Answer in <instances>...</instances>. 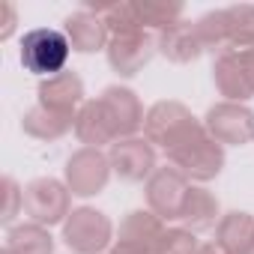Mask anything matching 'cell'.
<instances>
[{"instance_id":"277c9868","label":"cell","mask_w":254,"mask_h":254,"mask_svg":"<svg viewBox=\"0 0 254 254\" xmlns=\"http://www.w3.org/2000/svg\"><path fill=\"white\" fill-rule=\"evenodd\" d=\"M114 221L96 206H78L63 221V242L72 254H105L108 248H114Z\"/></svg>"},{"instance_id":"4fadbf2b","label":"cell","mask_w":254,"mask_h":254,"mask_svg":"<svg viewBox=\"0 0 254 254\" xmlns=\"http://www.w3.org/2000/svg\"><path fill=\"white\" fill-rule=\"evenodd\" d=\"M212 84H215L221 102L245 105L254 96V81H251L248 66L239 51H230V54H221L212 60Z\"/></svg>"},{"instance_id":"52a82bcc","label":"cell","mask_w":254,"mask_h":254,"mask_svg":"<svg viewBox=\"0 0 254 254\" xmlns=\"http://www.w3.org/2000/svg\"><path fill=\"white\" fill-rule=\"evenodd\" d=\"M203 129L221 147L254 144V111L239 102H215L203 114Z\"/></svg>"},{"instance_id":"ba28073f","label":"cell","mask_w":254,"mask_h":254,"mask_svg":"<svg viewBox=\"0 0 254 254\" xmlns=\"http://www.w3.org/2000/svg\"><path fill=\"white\" fill-rule=\"evenodd\" d=\"M189 189H191V183L174 165L156 168V174L144 183L147 209H153L165 224L168 221H180L183 206H186V197H189Z\"/></svg>"},{"instance_id":"6da1fadb","label":"cell","mask_w":254,"mask_h":254,"mask_svg":"<svg viewBox=\"0 0 254 254\" xmlns=\"http://www.w3.org/2000/svg\"><path fill=\"white\" fill-rule=\"evenodd\" d=\"M203 129V120H197L191 114L189 105L177 102V99H162L156 102L150 111H147V120H144V138L165 150V156L177 147H183L189 138H194L197 132Z\"/></svg>"},{"instance_id":"30bf717a","label":"cell","mask_w":254,"mask_h":254,"mask_svg":"<svg viewBox=\"0 0 254 254\" xmlns=\"http://www.w3.org/2000/svg\"><path fill=\"white\" fill-rule=\"evenodd\" d=\"M108 159H111V168L114 174L123 180V183H147L153 174H156V147L144 138V135H135V138H120L111 150H108Z\"/></svg>"},{"instance_id":"603a6c76","label":"cell","mask_w":254,"mask_h":254,"mask_svg":"<svg viewBox=\"0 0 254 254\" xmlns=\"http://www.w3.org/2000/svg\"><path fill=\"white\" fill-rule=\"evenodd\" d=\"M194 33L200 39V48L221 57V54H230V27H227V9H212V12H203L197 21H194Z\"/></svg>"},{"instance_id":"f546056e","label":"cell","mask_w":254,"mask_h":254,"mask_svg":"<svg viewBox=\"0 0 254 254\" xmlns=\"http://www.w3.org/2000/svg\"><path fill=\"white\" fill-rule=\"evenodd\" d=\"M111 254H144V251H132V248H120V245H114Z\"/></svg>"},{"instance_id":"ffe728a7","label":"cell","mask_w":254,"mask_h":254,"mask_svg":"<svg viewBox=\"0 0 254 254\" xmlns=\"http://www.w3.org/2000/svg\"><path fill=\"white\" fill-rule=\"evenodd\" d=\"M215 242L227 254H248L254 251V215L245 209H230L221 215L215 227Z\"/></svg>"},{"instance_id":"9a60e30c","label":"cell","mask_w":254,"mask_h":254,"mask_svg":"<svg viewBox=\"0 0 254 254\" xmlns=\"http://www.w3.org/2000/svg\"><path fill=\"white\" fill-rule=\"evenodd\" d=\"M75 138L84 144V147H93V150H102V147H114L120 141L114 123L102 105V99H87L81 105V111L75 114Z\"/></svg>"},{"instance_id":"484cf974","label":"cell","mask_w":254,"mask_h":254,"mask_svg":"<svg viewBox=\"0 0 254 254\" xmlns=\"http://www.w3.org/2000/svg\"><path fill=\"white\" fill-rule=\"evenodd\" d=\"M24 215V186L15 183V177H3V209H0V224L12 227V221Z\"/></svg>"},{"instance_id":"44dd1931","label":"cell","mask_w":254,"mask_h":254,"mask_svg":"<svg viewBox=\"0 0 254 254\" xmlns=\"http://www.w3.org/2000/svg\"><path fill=\"white\" fill-rule=\"evenodd\" d=\"M6 248L12 254H54V236L42 224L21 221L6 227Z\"/></svg>"},{"instance_id":"d4e9b609","label":"cell","mask_w":254,"mask_h":254,"mask_svg":"<svg viewBox=\"0 0 254 254\" xmlns=\"http://www.w3.org/2000/svg\"><path fill=\"white\" fill-rule=\"evenodd\" d=\"M197 251H200V239L186 227H168L156 248V254H197Z\"/></svg>"},{"instance_id":"2e32d148","label":"cell","mask_w":254,"mask_h":254,"mask_svg":"<svg viewBox=\"0 0 254 254\" xmlns=\"http://www.w3.org/2000/svg\"><path fill=\"white\" fill-rule=\"evenodd\" d=\"M36 96H39V105H45L51 111H60V114H78L81 105L87 102L84 99V81L72 69H66V72H60L54 78L39 81Z\"/></svg>"},{"instance_id":"4dcf8cb0","label":"cell","mask_w":254,"mask_h":254,"mask_svg":"<svg viewBox=\"0 0 254 254\" xmlns=\"http://www.w3.org/2000/svg\"><path fill=\"white\" fill-rule=\"evenodd\" d=\"M0 254H12V251H9V248H6V245H3V251H0Z\"/></svg>"},{"instance_id":"5bb4252c","label":"cell","mask_w":254,"mask_h":254,"mask_svg":"<svg viewBox=\"0 0 254 254\" xmlns=\"http://www.w3.org/2000/svg\"><path fill=\"white\" fill-rule=\"evenodd\" d=\"M63 33L72 45V51L78 54H96L105 51L111 42V30L105 24V18L93 9H78L72 15L63 18Z\"/></svg>"},{"instance_id":"e0dca14e","label":"cell","mask_w":254,"mask_h":254,"mask_svg":"<svg viewBox=\"0 0 254 254\" xmlns=\"http://www.w3.org/2000/svg\"><path fill=\"white\" fill-rule=\"evenodd\" d=\"M221 215L224 212H221L218 197L206 186H191L189 197H186V206H183V215H180V227H186L191 233H206V230L218 227Z\"/></svg>"},{"instance_id":"4316f807","label":"cell","mask_w":254,"mask_h":254,"mask_svg":"<svg viewBox=\"0 0 254 254\" xmlns=\"http://www.w3.org/2000/svg\"><path fill=\"white\" fill-rule=\"evenodd\" d=\"M3 27H0V42H9L12 39V33H15V24H18V12H15V6L12 3H6L3 6Z\"/></svg>"},{"instance_id":"5b68a950","label":"cell","mask_w":254,"mask_h":254,"mask_svg":"<svg viewBox=\"0 0 254 254\" xmlns=\"http://www.w3.org/2000/svg\"><path fill=\"white\" fill-rule=\"evenodd\" d=\"M24 215L33 224L54 227L72 215V191L63 180L54 177H36L24 186Z\"/></svg>"},{"instance_id":"7402d4cb","label":"cell","mask_w":254,"mask_h":254,"mask_svg":"<svg viewBox=\"0 0 254 254\" xmlns=\"http://www.w3.org/2000/svg\"><path fill=\"white\" fill-rule=\"evenodd\" d=\"M183 12H186V3H180V0H135L138 24L150 33H162L171 24L183 21Z\"/></svg>"},{"instance_id":"83f0119b","label":"cell","mask_w":254,"mask_h":254,"mask_svg":"<svg viewBox=\"0 0 254 254\" xmlns=\"http://www.w3.org/2000/svg\"><path fill=\"white\" fill-rule=\"evenodd\" d=\"M197 254H227V251H224V248H221L218 242H203Z\"/></svg>"},{"instance_id":"9c48e42d","label":"cell","mask_w":254,"mask_h":254,"mask_svg":"<svg viewBox=\"0 0 254 254\" xmlns=\"http://www.w3.org/2000/svg\"><path fill=\"white\" fill-rule=\"evenodd\" d=\"M156 54H159V45H156V33H150V30L117 33V36H111V42L105 48L108 66L120 78H135L144 66H150V60Z\"/></svg>"},{"instance_id":"d6a6232c","label":"cell","mask_w":254,"mask_h":254,"mask_svg":"<svg viewBox=\"0 0 254 254\" xmlns=\"http://www.w3.org/2000/svg\"><path fill=\"white\" fill-rule=\"evenodd\" d=\"M105 254H111V251H105Z\"/></svg>"},{"instance_id":"3957f363","label":"cell","mask_w":254,"mask_h":254,"mask_svg":"<svg viewBox=\"0 0 254 254\" xmlns=\"http://www.w3.org/2000/svg\"><path fill=\"white\" fill-rule=\"evenodd\" d=\"M224 147L218 141L209 138L206 129H200L194 138H189L183 147L168 153V165H174L191 186H203L209 180H215L224 171Z\"/></svg>"},{"instance_id":"1f68e13d","label":"cell","mask_w":254,"mask_h":254,"mask_svg":"<svg viewBox=\"0 0 254 254\" xmlns=\"http://www.w3.org/2000/svg\"><path fill=\"white\" fill-rule=\"evenodd\" d=\"M248 254H254V251H248Z\"/></svg>"},{"instance_id":"f1b7e54d","label":"cell","mask_w":254,"mask_h":254,"mask_svg":"<svg viewBox=\"0 0 254 254\" xmlns=\"http://www.w3.org/2000/svg\"><path fill=\"white\" fill-rule=\"evenodd\" d=\"M242 60H245L248 75H251V81H254V48H251V51H242Z\"/></svg>"},{"instance_id":"7c38bea8","label":"cell","mask_w":254,"mask_h":254,"mask_svg":"<svg viewBox=\"0 0 254 254\" xmlns=\"http://www.w3.org/2000/svg\"><path fill=\"white\" fill-rule=\"evenodd\" d=\"M165 230H168V224L153 209H132V212L123 215L114 245L132 248V251H144V254H156Z\"/></svg>"},{"instance_id":"7a4b0ae2","label":"cell","mask_w":254,"mask_h":254,"mask_svg":"<svg viewBox=\"0 0 254 254\" xmlns=\"http://www.w3.org/2000/svg\"><path fill=\"white\" fill-rule=\"evenodd\" d=\"M69 57H72V45H69L66 33L57 27H33L21 36L18 60H21L24 72L39 75L42 81L66 72Z\"/></svg>"},{"instance_id":"8fae6325","label":"cell","mask_w":254,"mask_h":254,"mask_svg":"<svg viewBox=\"0 0 254 254\" xmlns=\"http://www.w3.org/2000/svg\"><path fill=\"white\" fill-rule=\"evenodd\" d=\"M114 129L120 138H135L144 132V120H147V111L138 99V93L132 87H123V84H111L99 93Z\"/></svg>"},{"instance_id":"ac0fdd59","label":"cell","mask_w":254,"mask_h":254,"mask_svg":"<svg viewBox=\"0 0 254 254\" xmlns=\"http://www.w3.org/2000/svg\"><path fill=\"white\" fill-rule=\"evenodd\" d=\"M156 45H159V54L165 57V60H171V63H194L200 54H203V48H200V39H197V33H194V21H177V24H171L168 30H162V33H156Z\"/></svg>"},{"instance_id":"d6986e66","label":"cell","mask_w":254,"mask_h":254,"mask_svg":"<svg viewBox=\"0 0 254 254\" xmlns=\"http://www.w3.org/2000/svg\"><path fill=\"white\" fill-rule=\"evenodd\" d=\"M21 132L36 141H60L69 132H75V114H60L36 102L21 117Z\"/></svg>"},{"instance_id":"cb8c5ba5","label":"cell","mask_w":254,"mask_h":254,"mask_svg":"<svg viewBox=\"0 0 254 254\" xmlns=\"http://www.w3.org/2000/svg\"><path fill=\"white\" fill-rule=\"evenodd\" d=\"M227 27H230V48L251 51L254 48V3H233L227 6Z\"/></svg>"},{"instance_id":"8992f818","label":"cell","mask_w":254,"mask_h":254,"mask_svg":"<svg viewBox=\"0 0 254 254\" xmlns=\"http://www.w3.org/2000/svg\"><path fill=\"white\" fill-rule=\"evenodd\" d=\"M114 177L111 159L105 150H93V147H81L66 159L63 168V183L69 186L72 197H96L108 189Z\"/></svg>"}]
</instances>
